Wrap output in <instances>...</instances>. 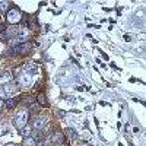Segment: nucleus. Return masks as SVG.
I'll return each mask as SVG.
<instances>
[{
  "label": "nucleus",
  "instance_id": "obj_1",
  "mask_svg": "<svg viewBox=\"0 0 146 146\" xmlns=\"http://www.w3.org/2000/svg\"><path fill=\"white\" fill-rule=\"evenodd\" d=\"M29 118H31V113H29V108L28 107H22L19 108L15 117H13V126L15 129L21 130L22 127H25L29 123Z\"/></svg>",
  "mask_w": 146,
  "mask_h": 146
},
{
  "label": "nucleus",
  "instance_id": "obj_2",
  "mask_svg": "<svg viewBox=\"0 0 146 146\" xmlns=\"http://www.w3.org/2000/svg\"><path fill=\"white\" fill-rule=\"evenodd\" d=\"M6 22L9 23L10 27H16L18 23H21L22 22V19H23V13H22V10L19 9V7H12L7 13H6Z\"/></svg>",
  "mask_w": 146,
  "mask_h": 146
},
{
  "label": "nucleus",
  "instance_id": "obj_3",
  "mask_svg": "<svg viewBox=\"0 0 146 146\" xmlns=\"http://www.w3.org/2000/svg\"><path fill=\"white\" fill-rule=\"evenodd\" d=\"M31 50H32V44L29 41H27V42H22V44H18L15 47H12L9 50V53L10 54H16V56H23V54L31 53Z\"/></svg>",
  "mask_w": 146,
  "mask_h": 146
},
{
  "label": "nucleus",
  "instance_id": "obj_4",
  "mask_svg": "<svg viewBox=\"0 0 146 146\" xmlns=\"http://www.w3.org/2000/svg\"><path fill=\"white\" fill-rule=\"evenodd\" d=\"M47 124H48V117L44 115V114H38V115L34 118V121H32L31 126H32L34 130L41 131V130H44V129L47 127Z\"/></svg>",
  "mask_w": 146,
  "mask_h": 146
},
{
  "label": "nucleus",
  "instance_id": "obj_5",
  "mask_svg": "<svg viewBox=\"0 0 146 146\" xmlns=\"http://www.w3.org/2000/svg\"><path fill=\"white\" fill-rule=\"evenodd\" d=\"M64 140H66V135L63 131H54L51 135V140L50 142L53 145H56V146H62L64 143Z\"/></svg>",
  "mask_w": 146,
  "mask_h": 146
},
{
  "label": "nucleus",
  "instance_id": "obj_6",
  "mask_svg": "<svg viewBox=\"0 0 146 146\" xmlns=\"http://www.w3.org/2000/svg\"><path fill=\"white\" fill-rule=\"evenodd\" d=\"M19 89H21V88L18 86L16 83H13V82H10V83L5 85V88H3V91H5L6 96H9V98H12V96H15V95L18 94V91H19Z\"/></svg>",
  "mask_w": 146,
  "mask_h": 146
},
{
  "label": "nucleus",
  "instance_id": "obj_7",
  "mask_svg": "<svg viewBox=\"0 0 146 146\" xmlns=\"http://www.w3.org/2000/svg\"><path fill=\"white\" fill-rule=\"evenodd\" d=\"M29 83H31V76L28 75V73H27V75H23V73H22V75L16 76V85L19 88H25V86H28Z\"/></svg>",
  "mask_w": 146,
  "mask_h": 146
},
{
  "label": "nucleus",
  "instance_id": "obj_8",
  "mask_svg": "<svg viewBox=\"0 0 146 146\" xmlns=\"http://www.w3.org/2000/svg\"><path fill=\"white\" fill-rule=\"evenodd\" d=\"M21 102H22L23 107H28V108H29L32 104L36 102V96H32V95H29V94L22 95V96H21Z\"/></svg>",
  "mask_w": 146,
  "mask_h": 146
},
{
  "label": "nucleus",
  "instance_id": "obj_9",
  "mask_svg": "<svg viewBox=\"0 0 146 146\" xmlns=\"http://www.w3.org/2000/svg\"><path fill=\"white\" fill-rule=\"evenodd\" d=\"M18 104H19V98H16V96H12V98H6V101H5V110L10 111V110L16 108Z\"/></svg>",
  "mask_w": 146,
  "mask_h": 146
},
{
  "label": "nucleus",
  "instance_id": "obj_10",
  "mask_svg": "<svg viewBox=\"0 0 146 146\" xmlns=\"http://www.w3.org/2000/svg\"><path fill=\"white\" fill-rule=\"evenodd\" d=\"M36 104L41 105V107H50V102L47 101V95L44 92H38V95H36Z\"/></svg>",
  "mask_w": 146,
  "mask_h": 146
},
{
  "label": "nucleus",
  "instance_id": "obj_11",
  "mask_svg": "<svg viewBox=\"0 0 146 146\" xmlns=\"http://www.w3.org/2000/svg\"><path fill=\"white\" fill-rule=\"evenodd\" d=\"M12 79H13V76H12L10 72H3L0 73V85H7L12 82Z\"/></svg>",
  "mask_w": 146,
  "mask_h": 146
},
{
  "label": "nucleus",
  "instance_id": "obj_12",
  "mask_svg": "<svg viewBox=\"0 0 146 146\" xmlns=\"http://www.w3.org/2000/svg\"><path fill=\"white\" fill-rule=\"evenodd\" d=\"M32 131H34L32 126H31V124H27L25 127H22V129L19 130V135H21L22 137H29V136H32Z\"/></svg>",
  "mask_w": 146,
  "mask_h": 146
},
{
  "label": "nucleus",
  "instance_id": "obj_13",
  "mask_svg": "<svg viewBox=\"0 0 146 146\" xmlns=\"http://www.w3.org/2000/svg\"><path fill=\"white\" fill-rule=\"evenodd\" d=\"M21 146H36V139H34V136L29 137H23Z\"/></svg>",
  "mask_w": 146,
  "mask_h": 146
},
{
  "label": "nucleus",
  "instance_id": "obj_14",
  "mask_svg": "<svg viewBox=\"0 0 146 146\" xmlns=\"http://www.w3.org/2000/svg\"><path fill=\"white\" fill-rule=\"evenodd\" d=\"M10 2H6V0H5V2H0V15H2V13H7V12L12 9L10 7Z\"/></svg>",
  "mask_w": 146,
  "mask_h": 146
},
{
  "label": "nucleus",
  "instance_id": "obj_15",
  "mask_svg": "<svg viewBox=\"0 0 146 146\" xmlns=\"http://www.w3.org/2000/svg\"><path fill=\"white\" fill-rule=\"evenodd\" d=\"M66 133L69 135V137H70L72 140H76V139H78V133H76L75 130H73V129H67V130H66Z\"/></svg>",
  "mask_w": 146,
  "mask_h": 146
},
{
  "label": "nucleus",
  "instance_id": "obj_16",
  "mask_svg": "<svg viewBox=\"0 0 146 146\" xmlns=\"http://www.w3.org/2000/svg\"><path fill=\"white\" fill-rule=\"evenodd\" d=\"M23 69L29 70V72H34L35 70V64H25V66H23Z\"/></svg>",
  "mask_w": 146,
  "mask_h": 146
},
{
  "label": "nucleus",
  "instance_id": "obj_17",
  "mask_svg": "<svg viewBox=\"0 0 146 146\" xmlns=\"http://www.w3.org/2000/svg\"><path fill=\"white\" fill-rule=\"evenodd\" d=\"M40 86H41V83H40V82H36V83L34 85V91H38V89H41Z\"/></svg>",
  "mask_w": 146,
  "mask_h": 146
},
{
  "label": "nucleus",
  "instance_id": "obj_18",
  "mask_svg": "<svg viewBox=\"0 0 146 146\" xmlns=\"http://www.w3.org/2000/svg\"><path fill=\"white\" fill-rule=\"evenodd\" d=\"M3 107H5V102H3V100H2V98H0V113L3 111Z\"/></svg>",
  "mask_w": 146,
  "mask_h": 146
},
{
  "label": "nucleus",
  "instance_id": "obj_19",
  "mask_svg": "<svg viewBox=\"0 0 146 146\" xmlns=\"http://www.w3.org/2000/svg\"><path fill=\"white\" fill-rule=\"evenodd\" d=\"M5 96H6L5 91H3V89H0V98H5Z\"/></svg>",
  "mask_w": 146,
  "mask_h": 146
},
{
  "label": "nucleus",
  "instance_id": "obj_20",
  "mask_svg": "<svg viewBox=\"0 0 146 146\" xmlns=\"http://www.w3.org/2000/svg\"><path fill=\"white\" fill-rule=\"evenodd\" d=\"M2 27H3V18H2V15H0V29H2Z\"/></svg>",
  "mask_w": 146,
  "mask_h": 146
},
{
  "label": "nucleus",
  "instance_id": "obj_21",
  "mask_svg": "<svg viewBox=\"0 0 146 146\" xmlns=\"http://www.w3.org/2000/svg\"><path fill=\"white\" fill-rule=\"evenodd\" d=\"M5 146H18V145H15V143H7V145H5Z\"/></svg>",
  "mask_w": 146,
  "mask_h": 146
}]
</instances>
